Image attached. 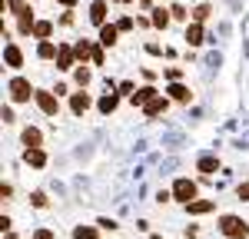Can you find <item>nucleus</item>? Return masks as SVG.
<instances>
[{
    "label": "nucleus",
    "mask_w": 249,
    "mask_h": 239,
    "mask_svg": "<svg viewBox=\"0 0 249 239\" xmlns=\"http://www.w3.org/2000/svg\"><path fill=\"white\" fill-rule=\"evenodd\" d=\"M219 229H223V236H230V239H246L249 236V226L239 216H223L219 219Z\"/></svg>",
    "instance_id": "1"
},
{
    "label": "nucleus",
    "mask_w": 249,
    "mask_h": 239,
    "mask_svg": "<svg viewBox=\"0 0 249 239\" xmlns=\"http://www.w3.org/2000/svg\"><path fill=\"white\" fill-rule=\"evenodd\" d=\"M173 196L183 199V203H193V196H196V183H190V179H176V186H173Z\"/></svg>",
    "instance_id": "2"
},
{
    "label": "nucleus",
    "mask_w": 249,
    "mask_h": 239,
    "mask_svg": "<svg viewBox=\"0 0 249 239\" xmlns=\"http://www.w3.org/2000/svg\"><path fill=\"white\" fill-rule=\"evenodd\" d=\"M30 93H34V90H30V83H27V80H10V97L17 100V103H23V100H30Z\"/></svg>",
    "instance_id": "3"
},
{
    "label": "nucleus",
    "mask_w": 249,
    "mask_h": 239,
    "mask_svg": "<svg viewBox=\"0 0 249 239\" xmlns=\"http://www.w3.org/2000/svg\"><path fill=\"white\" fill-rule=\"evenodd\" d=\"M90 20H93L96 27L107 23V0H93V3H90Z\"/></svg>",
    "instance_id": "4"
},
{
    "label": "nucleus",
    "mask_w": 249,
    "mask_h": 239,
    "mask_svg": "<svg viewBox=\"0 0 249 239\" xmlns=\"http://www.w3.org/2000/svg\"><path fill=\"white\" fill-rule=\"evenodd\" d=\"M3 60H7L14 70H17V67H23V53H20L14 43H7V47H3Z\"/></svg>",
    "instance_id": "5"
},
{
    "label": "nucleus",
    "mask_w": 249,
    "mask_h": 239,
    "mask_svg": "<svg viewBox=\"0 0 249 239\" xmlns=\"http://www.w3.org/2000/svg\"><path fill=\"white\" fill-rule=\"evenodd\" d=\"M73 57H77V50H70V47H60V50H57L60 70H70V67H73Z\"/></svg>",
    "instance_id": "6"
},
{
    "label": "nucleus",
    "mask_w": 249,
    "mask_h": 239,
    "mask_svg": "<svg viewBox=\"0 0 249 239\" xmlns=\"http://www.w3.org/2000/svg\"><path fill=\"white\" fill-rule=\"evenodd\" d=\"M37 103H40L43 113H50V117L57 113V97H53V93H37Z\"/></svg>",
    "instance_id": "7"
},
{
    "label": "nucleus",
    "mask_w": 249,
    "mask_h": 239,
    "mask_svg": "<svg viewBox=\"0 0 249 239\" xmlns=\"http://www.w3.org/2000/svg\"><path fill=\"white\" fill-rule=\"evenodd\" d=\"M116 34H120V27L103 23V27H100V43H103V47H113V43H116Z\"/></svg>",
    "instance_id": "8"
},
{
    "label": "nucleus",
    "mask_w": 249,
    "mask_h": 239,
    "mask_svg": "<svg viewBox=\"0 0 249 239\" xmlns=\"http://www.w3.org/2000/svg\"><path fill=\"white\" fill-rule=\"evenodd\" d=\"M23 159H27L30 166H43V163H47V156H43V150H40V146H27Z\"/></svg>",
    "instance_id": "9"
},
{
    "label": "nucleus",
    "mask_w": 249,
    "mask_h": 239,
    "mask_svg": "<svg viewBox=\"0 0 249 239\" xmlns=\"http://www.w3.org/2000/svg\"><path fill=\"white\" fill-rule=\"evenodd\" d=\"M160 113H166V100L153 97L150 103H146V117H160Z\"/></svg>",
    "instance_id": "10"
},
{
    "label": "nucleus",
    "mask_w": 249,
    "mask_h": 239,
    "mask_svg": "<svg viewBox=\"0 0 249 239\" xmlns=\"http://www.w3.org/2000/svg\"><path fill=\"white\" fill-rule=\"evenodd\" d=\"M186 40H190L193 47H199V43H203V27H199V20L186 27Z\"/></svg>",
    "instance_id": "11"
},
{
    "label": "nucleus",
    "mask_w": 249,
    "mask_h": 239,
    "mask_svg": "<svg viewBox=\"0 0 249 239\" xmlns=\"http://www.w3.org/2000/svg\"><path fill=\"white\" fill-rule=\"evenodd\" d=\"M70 106H73V113H87V110H90V97H87V93H73Z\"/></svg>",
    "instance_id": "12"
},
{
    "label": "nucleus",
    "mask_w": 249,
    "mask_h": 239,
    "mask_svg": "<svg viewBox=\"0 0 249 239\" xmlns=\"http://www.w3.org/2000/svg\"><path fill=\"white\" fill-rule=\"evenodd\" d=\"M57 50H60V47H53V40H43V43L37 47L40 60H50V57H57Z\"/></svg>",
    "instance_id": "13"
},
{
    "label": "nucleus",
    "mask_w": 249,
    "mask_h": 239,
    "mask_svg": "<svg viewBox=\"0 0 249 239\" xmlns=\"http://www.w3.org/2000/svg\"><path fill=\"white\" fill-rule=\"evenodd\" d=\"M170 97H173V100H179V103H186V100H190V90H186L183 83H176V80H173V86H170Z\"/></svg>",
    "instance_id": "14"
},
{
    "label": "nucleus",
    "mask_w": 249,
    "mask_h": 239,
    "mask_svg": "<svg viewBox=\"0 0 249 239\" xmlns=\"http://www.w3.org/2000/svg\"><path fill=\"white\" fill-rule=\"evenodd\" d=\"M153 97H156L153 86H143V90H136V93H133V103H143V106H146V103H150Z\"/></svg>",
    "instance_id": "15"
},
{
    "label": "nucleus",
    "mask_w": 249,
    "mask_h": 239,
    "mask_svg": "<svg viewBox=\"0 0 249 239\" xmlns=\"http://www.w3.org/2000/svg\"><path fill=\"white\" fill-rule=\"evenodd\" d=\"M186 206H190V213H196V216H203V213H210V209H213L210 199H196V203H186Z\"/></svg>",
    "instance_id": "16"
},
{
    "label": "nucleus",
    "mask_w": 249,
    "mask_h": 239,
    "mask_svg": "<svg viewBox=\"0 0 249 239\" xmlns=\"http://www.w3.org/2000/svg\"><path fill=\"white\" fill-rule=\"evenodd\" d=\"M50 34H53V27H50V23H47V20H40V23H34V37L47 40V37H50Z\"/></svg>",
    "instance_id": "17"
},
{
    "label": "nucleus",
    "mask_w": 249,
    "mask_h": 239,
    "mask_svg": "<svg viewBox=\"0 0 249 239\" xmlns=\"http://www.w3.org/2000/svg\"><path fill=\"white\" fill-rule=\"evenodd\" d=\"M23 143H27V146H40V130L27 126V130H23Z\"/></svg>",
    "instance_id": "18"
},
{
    "label": "nucleus",
    "mask_w": 249,
    "mask_h": 239,
    "mask_svg": "<svg viewBox=\"0 0 249 239\" xmlns=\"http://www.w3.org/2000/svg\"><path fill=\"white\" fill-rule=\"evenodd\" d=\"M216 166H219L216 156H203L199 159V173H216Z\"/></svg>",
    "instance_id": "19"
},
{
    "label": "nucleus",
    "mask_w": 249,
    "mask_h": 239,
    "mask_svg": "<svg viewBox=\"0 0 249 239\" xmlns=\"http://www.w3.org/2000/svg\"><path fill=\"white\" fill-rule=\"evenodd\" d=\"M73 50H77V57H80V60L93 57V47H90V43H87V40H80V43H77V47H73Z\"/></svg>",
    "instance_id": "20"
},
{
    "label": "nucleus",
    "mask_w": 249,
    "mask_h": 239,
    "mask_svg": "<svg viewBox=\"0 0 249 239\" xmlns=\"http://www.w3.org/2000/svg\"><path fill=\"white\" fill-rule=\"evenodd\" d=\"M73 239H96V229H90V226H77V229H73Z\"/></svg>",
    "instance_id": "21"
},
{
    "label": "nucleus",
    "mask_w": 249,
    "mask_h": 239,
    "mask_svg": "<svg viewBox=\"0 0 249 239\" xmlns=\"http://www.w3.org/2000/svg\"><path fill=\"white\" fill-rule=\"evenodd\" d=\"M100 110H103V113H113V110H116V97H113V93H107V97L100 100Z\"/></svg>",
    "instance_id": "22"
},
{
    "label": "nucleus",
    "mask_w": 249,
    "mask_h": 239,
    "mask_svg": "<svg viewBox=\"0 0 249 239\" xmlns=\"http://www.w3.org/2000/svg\"><path fill=\"white\" fill-rule=\"evenodd\" d=\"M7 7H10V10H14V14H17V17H23V14H27V10H30V7H27V3H23V0H7Z\"/></svg>",
    "instance_id": "23"
},
{
    "label": "nucleus",
    "mask_w": 249,
    "mask_h": 239,
    "mask_svg": "<svg viewBox=\"0 0 249 239\" xmlns=\"http://www.w3.org/2000/svg\"><path fill=\"white\" fill-rule=\"evenodd\" d=\"M153 23L156 27H166V23H170V14H166V10H153Z\"/></svg>",
    "instance_id": "24"
},
{
    "label": "nucleus",
    "mask_w": 249,
    "mask_h": 239,
    "mask_svg": "<svg viewBox=\"0 0 249 239\" xmlns=\"http://www.w3.org/2000/svg\"><path fill=\"white\" fill-rule=\"evenodd\" d=\"M206 17H210V7H206V3H199V7L193 10V20H206Z\"/></svg>",
    "instance_id": "25"
},
{
    "label": "nucleus",
    "mask_w": 249,
    "mask_h": 239,
    "mask_svg": "<svg viewBox=\"0 0 249 239\" xmlns=\"http://www.w3.org/2000/svg\"><path fill=\"white\" fill-rule=\"evenodd\" d=\"M77 83H80V86H87V83H90V73H87V70H77Z\"/></svg>",
    "instance_id": "26"
},
{
    "label": "nucleus",
    "mask_w": 249,
    "mask_h": 239,
    "mask_svg": "<svg viewBox=\"0 0 249 239\" xmlns=\"http://www.w3.org/2000/svg\"><path fill=\"white\" fill-rule=\"evenodd\" d=\"M170 14H173V17H176V20H183V17H190V14H186V10H183V7H179V3H176V7H173Z\"/></svg>",
    "instance_id": "27"
},
{
    "label": "nucleus",
    "mask_w": 249,
    "mask_h": 239,
    "mask_svg": "<svg viewBox=\"0 0 249 239\" xmlns=\"http://www.w3.org/2000/svg\"><path fill=\"white\" fill-rule=\"evenodd\" d=\"M34 206H40V209H43V206H47V196H43V193H34Z\"/></svg>",
    "instance_id": "28"
},
{
    "label": "nucleus",
    "mask_w": 249,
    "mask_h": 239,
    "mask_svg": "<svg viewBox=\"0 0 249 239\" xmlns=\"http://www.w3.org/2000/svg\"><path fill=\"white\" fill-rule=\"evenodd\" d=\"M166 77H170V80H179L183 73H179V67H170V70H166Z\"/></svg>",
    "instance_id": "29"
},
{
    "label": "nucleus",
    "mask_w": 249,
    "mask_h": 239,
    "mask_svg": "<svg viewBox=\"0 0 249 239\" xmlns=\"http://www.w3.org/2000/svg\"><path fill=\"white\" fill-rule=\"evenodd\" d=\"M34 239H53V233H50V229H37V236Z\"/></svg>",
    "instance_id": "30"
},
{
    "label": "nucleus",
    "mask_w": 249,
    "mask_h": 239,
    "mask_svg": "<svg viewBox=\"0 0 249 239\" xmlns=\"http://www.w3.org/2000/svg\"><path fill=\"white\" fill-rule=\"evenodd\" d=\"M239 199H249V183H243V186H239Z\"/></svg>",
    "instance_id": "31"
},
{
    "label": "nucleus",
    "mask_w": 249,
    "mask_h": 239,
    "mask_svg": "<svg viewBox=\"0 0 249 239\" xmlns=\"http://www.w3.org/2000/svg\"><path fill=\"white\" fill-rule=\"evenodd\" d=\"M60 3H63V7H73V3H77V0H60Z\"/></svg>",
    "instance_id": "32"
},
{
    "label": "nucleus",
    "mask_w": 249,
    "mask_h": 239,
    "mask_svg": "<svg viewBox=\"0 0 249 239\" xmlns=\"http://www.w3.org/2000/svg\"><path fill=\"white\" fill-rule=\"evenodd\" d=\"M7 239H17V236H14V233H7Z\"/></svg>",
    "instance_id": "33"
},
{
    "label": "nucleus",
    "mask_w": 249,
    "mask_h": 239,
    "mask_svg": "<svg viewBox=\"0 0 249 239\" xmlns=\"http://www.w3.org/2000/svg\"><path fill=\"white\" fill-rule=\"evenodd\" d=\"M116 3H130V0H116Z\"/></svg>",
    "instance_id": "34"
}]
</instances>
